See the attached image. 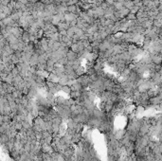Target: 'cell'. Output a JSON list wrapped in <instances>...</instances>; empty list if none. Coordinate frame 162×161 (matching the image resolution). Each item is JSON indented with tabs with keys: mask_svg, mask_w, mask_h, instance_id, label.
Listing matches in <instances>:
<instances>
[{
	"mask_svg": "<svg viewBox=\"0 0 162 161\" xmlns=\"http://www.w3.org/2000/svg\"><path fill=\"white\" fill-rule=\"evenodd\" d=\"M77 57H78V54L72 50H69L66 54V58L68 61H76L77 60Z\"/></svg>",
	"mask_w": 162,
	"mask_h": 161,
	"instance_id": "obj_3",
	"label": "cell"
},
{
	"mask_svg": "<svg viewBox=\"0 0 162 161\" xmlns=\"http://www.w3.org/2000/svg\"><path fill=\"white\" fill-rule=\"evenodd\" d=\"M77 80L81 83V86H82L83 88L89 86V84L92 82V81H91V79H90V76H88V75H82V76H80Z\"/></svg>",
	"mask_w": 162,
	"mask_h": 161,
	"instance_id": "obj_1",
	"label": "cell"
},
{
	"mask_svg": "<svg viewBox=\"0 0 162 161\" xmlns=\"http://www.w3.org/2000/svg\"><path fill=\"white\" fill-rule=\"evenodd\" d=\"M126 17H127V19H128L129 21H133V20H135V19H136V15H135L134 13H131V12H130V13H129Z\"/></svg>",
	"mask_w": 162,
	"mask_h": 161,
	"instance_id": "obj_6",
	"label": "cell"
},
{
	"mask_svg": "<svg viewBox=\"0 0 162 161\" xmlns=\"http://www.w3.org/2000/svg\"><path fill=\"white\" fill-rule=\"evenodd\" d=\"M116 2H120V3H123L124 4V2L126 1V0H115Z\"/></svg>",
	"mask_w": 162,
	"mask_h": 161,
	"instance_id": "obj_9",
	"label": "cell"
},
{
	"mask_svg": "<svg viewBox=\"0 0 162 161\" xmlns=\"http://www.w3.org/2000/svg\"><path fill=\"white\" fill-rule=\"evenodd\" d=\"M133 7H134V2H133V1H128V0H127V1L124 2V8L131 10Z\"/></svg>",
	"mask_w": 162,
	"mask_h": 161,
	"instance_id": "obj_5",
	"label": "cell"
},
{
	"mask_svg": "<svg viewBox=\"0 0 162 161\" xmlns=\"http://www.w3.org/2000/svg\"><path fill=\"white\" fill-rule=\"evenodd\" d=\"M65 20L67 23H71L72 21L77 20V15L74 13H70V12H66L65 13Z\"/></svg>",
	"mask_w": 162,
	"mask_h": 161,
	"instance_id": "obj_2",
	"label": "cell"
},
{
	"mask_svg": "<svg viewBox=\"0 0 162 161\" xmlns=\"http://www.w3.org/2000/svg\"><path fill=\"white\" fill-rule=\"evenodd\" d=\"M137 10H138V7H137V6H134V7H133V8L130 10V12L135 14V13H136Z\"/></svg>",
	"mask_w": 162,
	"mask_h": 161,
	"instance_id": "obj_8",
	"label": "cell"
},
{
	"mask_svg": "<svg viewBox=\"0 0 162 161\" xmlns=\"http://www.w3.org/2000/svg\"><path fill=\"white\" fill-rule=\"evenodd\" d=\"M78 1H79V0H68V1L66 2V5H67V6H72V5H77V3H78Z\"/></svg>",
	"mask_w": 162,
	"mask_h": 161,
	"instance_id": "obj_7",
	"label": "cell"
},
{
	"mask_svg": "<svg viewBox=\"0 0 162 161\" xmlns=\"http://www.w3.org/2000/svg\"><path fill=\"white\" fill-rule=\"evenodd\" d=\"M115 10H121L124 8V4L123 3H120V2H115L114 5H113Z\"/></svg>",
	"mask_w": 162,
	"mask_h": 161,
	"instance_id": "obj_4",
	"label": "cell"
}]
</instances>
